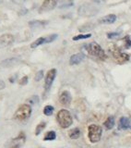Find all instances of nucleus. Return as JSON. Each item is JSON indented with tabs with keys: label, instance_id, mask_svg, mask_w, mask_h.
I'll return each mask as SVG.
<instances>
[{
	"label": "nucleus",
	"instance_id": "39448f33",
	"mask_svg": "<svg viewBox=\"0 0 131 148\" xmlns=\"http://www.w3.org/2000/svg\"><path fill=\"white\" fill-rule=\"evenodd\" d=\"M31 114V108L30 105L27 104H23L20 106V108H18L16 111L15 115H14V118L18 120H26L30 118V116Z\"/></svg>",
	"mask_w": 131,
	"mask_h": 148
},
{
	"label": "nucleus",
	"instance_id": "a211bd4d",
	"mask_svg": "<svg viewBox=\"0 0 131 148\" xmlns=\"http://www.w3.org/2000/svg\"><path fill=\"white\" fill-rule=\"evenodd\" d=\"M17 60L16 58H9V59H7L3 61L1 63V65H3V67H9V66H13L14 63H16Z\"/></svg>",
	"mask_w": 131,
	"mask_h": 148
},
{
	"label": "nucleus",
	"instance_id": "423d86ee",
	"mask_svg": "<svg viewBox=\"0 0 131 148\" xmlns=\"http://www.w3.org/2000/svg\"><path fill=\"white\" fill-rule=\"evenodd\" d=\"M55 76H57V69H50V71L47 72L45 76V82H44V89H45V92H48L49 89L52 86L53 82H54V80Z\"/></svg>",
	"mask_w": 131,
	"mask_h": 148
},
{
	"label": "nucleus",
	"instance_id": "393cba45",
	"mask_svg": "<svg viewBox=\"0 0 131 148\" xmlns=\"http://www.w3.org/2000/svg\"><path fill=\"white\" fill-rule=\"evenodd\" d=\"M118 36H119V34H118V32H110V34H107V37H108L109 39L117 38Z\"/></svg>",
	"mask_w": 131,
	"mask_h": 148
},
{
	"label": "nucleus",
	"instance_id": "20e7f679",
	"mask_svg": "<svg viewBox=\"0 0 131 148\" xmlns=\"http://www.w3.org/2000/svg\"><path fill=\"white\" fill-rule=\"evenodd\" d=\"M89 132V139L91 143H97L101 140L102 134V127L96 124H91L88 128Z\"/></svg>",
	"mask_w": 131,
	"mask_h": 148
},
{
	"label": "nucleus",
	"instance_id": "6e6552de",
	"mask_svg": "<svg viewBox=\"0 0 131 148\" xmlns=\"http://www.w3.org/2000/svg\"><path fill=\"white\" fill-rule=\"evenodd\" d=\"M71 100H72V97L68 91H64L62 94L60 95L59 101H60V103L64 106H68L70 104V102H71Z\"/></svg>",
	"mask_w": 131,
	"mask_h": 148
},
{
	"label": "nucleus",
	"instance_id": "f03ea898",
	"mask_svg": "<svg viewBox=\"0 0 131 148\" xmlns=\"http://www.w3.org/2000/svg\"><path fill=\"white\" fill-rule=\"evenodd\" d=\"M57 120L58 124L60 125V127L63 129L68 128L73 122L72 116L70 114L69 111L67 109L59 110V112L57 115Z\"/></svg>",
	"mask_w": 131,
	"mask_h": 148
},
{
	"label": "nucleus",
	"instance_id": "ddd939ff",
	"mask_svg": "<svg viewBox=\"0 0 131 148\" xmlns=\"http://www.w3.org/2000/svg\"><path fill=\"white\" fill-rule=\"evenodd\" d=\"M104 127L107 130H112V129H113L114 126H115V119H114V117L107 118L106 120L104 121Z\"/></svg>",
	"mask_w": 131,
	"mask_h": 148
},
{
	"label": "nucleus",
	"instance_id": "1a4fd4ad",
	"mask_svg": "<svg viewBox=\"0 0 131 148\" xmlns=\"http://www.w3.org/2000/svg\"><path fill=\"white\" fill-rule=\"evenodd\" d=\"M85 58V55L83 53H78L71 56V58L69 59V64L73 66V65H78L81 63L82 60Z\"/></svg>",
	"mask_w": 131,
	"mask_h": 148
},
{
	"label": "nucleus",
	"instance_id": "4468645a",
	"mask_svg": "<svg viewBox=\"0 0 131 148\" xmlns=\"http://www.w3.org/2000/svg\"><path fill=\"white\" fill-rule=\"evenodd\" d=\"M68 135L71 139H78L79 136H81V131L78 128L72 129L71 131L68 132Z\"/></svg>",
	"mask_w": 131,
	"mask_h": 148
},
{
	"label": "nucleus",
	"instance_id": "aec40b11",
	"mask_svg": "<svg viewBox=\"0 0 131 148\" xmlns=\"http://www.w3.org/2000/svg\"><path fill=\"white\" fill-rule=\"evenodd\" d=\"M45 126H46L45 122H41L40 124H38V126L36 127V130H35V134H36V135H39V134L41 133V132L45 128Z\"/></svg>",
	"mask_w": 131,
	"mask_h": 148
},
{
	"label": "nucleus",
	"instance_id": "9b49d317",
	"mask_svg": "<svg viewBox=\"0 0 131 148\" xmlns=\"http://www.w3.org/2000/svg\"><path fill=\"white\" fill-rule=\"evenodd\" d=\"M57 2L54 1V0H46V1L43 2L42 5V10H50L53 9L55 6H57Z\"/></svg>",
	"mask_w": 131,
	"mask_h": 148
},
{
	"label": "nucleus",
	"instance_id": "9d476101",
	"mask_svg": "<svg viewBox=\"0 0 131 148\" xmlns=\"http://www.w3.org/2000/svg\"><path fill=\"white\" fill-rule=\"evenodd\" d=\"M116 21V16L115 14H109V15H106L104 18H102L99 20L100 23L102 24H112Z\"/></svg>",
	"mask_w": 131,
	"mask_h": 148
},
{
	"label": "nucleus",
	"instance_id": "6ab92c4d",
	"mask_svg": "<svg viewBox=\"0 0 131 148\" xmlns=\"http://www.w3.org/2000/svg\"><path fill=\"white\" fill-rule=\"evenodd\" d=\"M54 113V108L52 106H46L44 108V114L46 116H51Z\"/></svg>",
	"mask_w": 131,
	"mask_h": 148
},
{
	"label": "nucleus",
	"instance_id": "f257e3e1",
	"mask_svg": "<svg viewBox=\"0 0 131 148\" xmlns=\"http://www.w3.org/2000/svg\"><path fill=\"white\" fill-rule=\"evenodd\" d=\"M84 47H85V49L88 51V53L91 56H92V57L97 58L99 59H102V60L106 58V55H105V52L104 51V49L101 47L100 45H98L97 43H95V42L87 44Z\"/></svg>",
	"mask_w": 131,
	"mask_h": 148
},
{
	"label": "nucleus",
	"instance_id": "dca6fc26",
	"mask_svg": "<svg viewBox=\"0 0 131 148\" xmlns=\"http://www.w3.org/2000/svg\"><path fill=\"white\" fill-rule=\"evenodd\" d=\"M55 137H57V134H55V132H53V131H51V132H48L47 133L45 134L44 140V141H52V140H55Z\"/></svg>",
	"mask_w": 131,
	"mask_h": 148
},
{
	"label": "nucleus",
	"instance_id": "412c9836",
	"mask_svg": "<svg viewBox=\"0 0 131 148\" xmlns=\"http://www.w3.org/2000/svg\"><path fill=\"white\" fill-rule=\"evenodd\" d=\"M91 36V34H79L77 36H74L73 37V41H78V40H81V39H88L90 38Z\"/></svg>",
	"mask_w": 131,
	"mask_h": 148
},
{
	"label": "nucleus",
	"instance_id": "5701e85b",
	"mask_svg": "<svg viewBox=\"0 0 131 148\" xmlns=\"http://www.w3.org/2000/svg\"><path fill=\"white\" fill-rule=\"evenodd\" d=\"M124 42H125V48L128 49V48L131 47V40H130V38H129V36H128V35L126 36V38H125Z\"/></svg>",
	"mask_w": 131,
	"mask_h": 148
},
{
	"label": "nucleus",
	"instance_id": "2eb2a0df",
	"mask_svg": "<svg viewBox=\"0 0 131 148\" xmlns=\"http://www.w3.org/2000/svg\"><path fill=\"white\" fill-rule=\"evenodd\" d=\"M43 44H45V37H40V38H38L31 45V48H36L37 46H39V45H43Z\"/></svg>",
	"mask_w": 131,
	"mask_h": 148
},
{
	"label": "nucleus",
	"instance_id": "a878e982",
	"mask_svg": "<svg viewBox=\"0 0 131 148\" xmlns=\"http://www.w3.org/2000/svg\"><path fill=\"white\" fill-rule=\"evenodd\" d=\"M28 83V77L27 76H24L23 78L20 79V85H26Z\"/></svg>",
	"mask_w": 131,
	"mask_h": 148
},
{
	"label": "nucleus",
	"instance_id": "7ed1b4c3",
	"mask_svg": "<svg viewBox=\"0 0 131 148\" xmlns=\"http://www.w3.org/2000/svg\"><path fill=\"white\" fill-rule=\"evenodd\" d=\"M110 52H111V54H112V56H113V58H115V61L119 64H123V63L127 62L129 60V55L123 52V51L116 45L111 46Z\"/></svg>",
	"mask_w": 131,
	"mask_h": 148
},
{
	"label": "nucleus",
	"instance_id": "0eeeda50",
	"mask_svg": "<svg viewBox=\"0 0 131 148\" xmlns=\"http://www.w3.org/2000/svg\"><path fill=\"white\" fill-rule=\"evenodd\" d=\"M14 42V36L12 34H3L0 36V49L7 47V46L10 45Z\"/></svg>",
	"mask_w": 131,
	"mask_h": 148
},
{
	"label": "nucleus",
	"instance_id": "bb28decb",
	"mask_svg": "<svg viewBox=\"0 0 131 148\" xmlns=\"http://www.w3.org/2000/svg\"><path fill=\"white\" fill-rule=\"evenodd\" d=\"M4 88H5V83H4V82L0 81V89H4Z\"/></svg>",
	"mask_w": 131,
	"mask_h": 148
},
{
	"label": "nucleus",
	"instance_id": "4be33fe9",
	"mask_svg": "<svg viewBox=\"0 0 131 148\" xmlns=\"http://www.w3.org/2000/svg\"><path fill=\"white\" fill-rule=\"evenodd\" d=\"M57 38V34H51L49 36H46L45 37V44L52 43V42H54Z\"/></svg>",
	"mask_w": 131,
	"mask_h": 148
},
{
	"label": "nucleus",
	"instance_id": "f3484780",
	"mask_svg": "<svg viewBox=\"0 0 131 148\" xmlns=\"http://www.w3.org/2000/svg\"><path fill=\"white\" fill-rule=\"evenodd\" d=\"M45 24H47V21H33L30 22V26L31 27H40V26H44Z\"/></svg>",
	"mask_w": 131,
	"mask_h": 148
},
{
	"label": "nucleus",
	"instance_id": "cd10ccee",
	"mask_svg": "<svg viewBox=\"0 0 131 148\" xmlns=\"http://www.w3.org/2000/svg\"><path fill=\"white\" fill-rule=\"evenodd\" d=\"M11 148H20V147H18V145H14V146H12Z\"/></svg>",
	"mask_w": 131,
	"mask_h": 148
},
{
	"label": "nucleus",
	"instance_id": "b1692460",
	"mask_svg": "<svg viewBox=\"0 0 131 148\" xmlns=\"http://www.w3.org/2000/svg\"><path fill=\"white\" fill-rule=\"evenodd\" d=\"M43 77H44V71H38V72L36 73V75L34 77V80L36 82H39V81L42 80V79H43Z\"/></svg>",
	"mask_w": 131,
	"mask_h": 148
},
{
	"label": "nucleus",
	"instance_id": "f8f14e48",
	"mask_svg": "<svg viewBox=\"0 0 131 148\" xmlns=\"http://www.w3.org/2000/svg\"><path fill=\"white\" fill-rule=\"evenodd\" d=\"M130 127V119L127 117H123L121 118L119 120V125L118 128L120 130H127Z\"/></svg>",
	"mask_w": 131,
	"mask_h": 148
}]
</instances>
